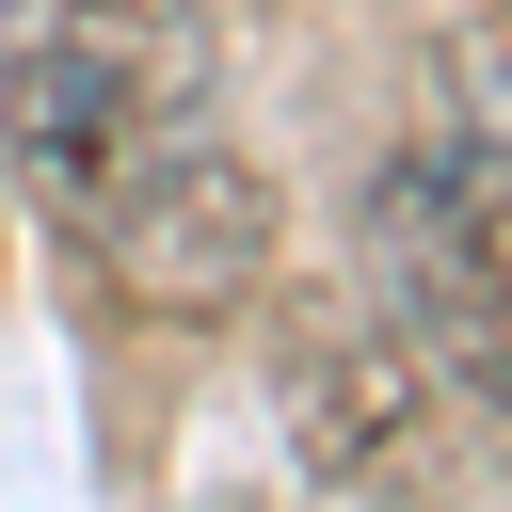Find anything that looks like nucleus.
<instances>
[{"instance_id": "nucleus-1", "label": "nucleus", "mask_w": 512, "mask_h": 512, "mask_svg": "<svg viewBox=\"0 0 512 512\" xmlns=\"http://www.w3.org/2000/svg\"><path fill=\"white\" fill-rule=\"evenodd\" d=\"M176 128H208L192 0H0V160L48 224H80Z\"/></svg>"}, {"instance_id": "nucleus-2", "label": "nucleus", "mask_w": 512, "mask_h": 512, "mask_svg": "<svg viewBox=\"0 0 512 512\" xmlns=\"http://www.w3.org/2000/svg\"><path fill=\"white\" fill-rule=\"evenodd\" d=\"M368 288H384V336L464 384V416H496V368H512V160H496V32L464 48V112L416 128L384 176H368Z\"/></svg>"}, {"instance_id": "nucleus-3", "label": "nucleus", "mask_w": 512, "mask_h": 512, "mask_svg": "<svg viewBox=\"0 0 512 512\" xmlns=\"http://www.w3.org/2000/svg\"><path fill=\"white\" fill-rule=\"evenodd\" d=\"M64 240L96 256V288H112V304H144V320H224V304L272 272L288 208H272V176L240 160V128L208 112V128H176L160 160H128Z\"/></svg>"}, {"instance_id": "nucleus-4", "label": "nucleus", "mask_w": 512, "mask_h": 512, "mask_svg": "<svg viewBox=\"0 0 512 512\" xmlns=\"http://www.w3.org/2000/svg\"><path fill=\"white\" fill-rule=\"evenodd\" d=\"M432 368L400 352V336H368V320H304L288 352H272V416H288V448L320 464V480H400L416 464V432H432Z\"/></svg>"}]
</instances>
